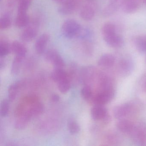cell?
<instances>
[{
  "label": "cell",
  "mask_w": 146,
  "mask_h": 146,
  "mask_svg": "<svg viewBox=\"0 0 146 146\" xmlns=\"http://www.w3.org/2000/svg\"><path fill=\"white\" fill-rule=\"evenodd\" d=\"M82 29L77 21L73 19H68L62 24L61 31L65 37L71 39L78 36Z\"/></svg>",
  "instance_id": "1"
},
{
  "label": "cell",
  "mask_w": 146,
  "mask_h": 146,
  "mask_svg": "<svg viewBox=\"0 0 146 146\" xmlns=\"http://www.w3.org/2000/svg\"><path fill=\"white\" fill-rule=\"evenodd\" d=\"M115 95L114 87L102 90L94 96L92 101L94 105L104 106L112 100Z\"/></svg>",
  "instance_id": "2"
},
{
  "label": "cell",
  "mask_w": 146,
  "mask_h": 146,
  "mask_svg": "<svg viewBox=\"0 0 146 146\" xmlns=\"http://www.w3.org/2000/svg\"><path fill=\"white\" fill-rule=\"evenodd\" d=\"M135 108L134 105L131 102H125L118 105L113 108V116L117 119H125L134 111Z\"/></svg>",
  "instance_id": "3"
},
{
  "label": "cell",
  "mask_w": 146,
  "mask_h": 146,
  "mask_svg": "<svg viewBox=\"0 0 146 146\" xmlns=\"http://www.w3.org/2000/svg\"><path fill=\"white\" fill-rule=\"evenodd\" d=\"M44 57L46 60L52 64L54 69H64L65 66L64 60L54 49H50L47 51Z\"/></svg>",
  "instance_id": "4"
},
{
  "label": "cell",
  "mask_w": 146,
  "mask_h": 146,
  "mask_svg": "<svg viewBox=\"0 0 146 146\" xmlns=\"http://www.w3.org/2000/svg\"><path fill=\"white\" fill-rule=\"evenodd\" d=\"M39 31V26L36 22L29 24L22 31L20 38L23 41L29 42L36 37Z\"/></svg>",
  "instance_id": "5"
},
{
  "label": "cell",
  "mask_w": 146,
  "mask_h": 146,
  "mask_svg": "<svg viewBox=\"0 0 146 146\" xmlns=\"http://www.w3.org/2000/svg\"><path fill=\"white\" fill-rule=\"evenodd\" d=\"M91 117L95 121L107 120L108 117V110L104 106L94 105L90 111Z\"/></svg>",
  "instance_id": "6"
},
{
  "label": "cell",
  "mask_w": 146,
  "mask_h": 146,
  "mask_svg": "<svg viewBox=\"0 0 146 146\" xmlns=\"http://www.w3.org/2000/svg\"><path fill=\"white\" fill-rule=\"evenodd\" d=\"M104 41L107 44L113 48H120L124 45V40L122 36L117 33L103 36Z\"/></svg>",
  "instance_id": "7"
},
{
  "label": "cell",
  "mask_w": 146,
  "mask_h": 146,
  "mask_svg": "<svg viewBox=\"0 0 146 146\" xmlns=\"http://www.w3.org/2000/svg\"><path fill=\"white\" fill-rule=\"evenodd\" d=\"M32 117V115L28 110L19 113L15 121V126L16 129L19 130L25 129Z\"/></svg>",
  "instance_id": "8"
},
{
  "label": "cell",
  "mask_w": 146,
  "mask_h": 146,
  "mask_svg": "<svg viewBox=\"0 0 146 146\" xmlns=\"http://www.w3.org/2000/svg\"><path fill=\"white\" fill-rule=\"evenodd\" d=\"M50 36L48 34L44 33L37 38L35 43V49L38 54L43 53L49 42Z\"/></svg>",
  "instance_id": "9"
},
{
  "label": "cell",
  "mask_w": 146,
  "mask_h": 146,
  "mask_svg": "<svg viewBox=\"0 0 146 146\" xmlns=\"http://www.w3.org/2000/svg\"><path fill=\"white\" fill-rule=\"evenodd\" d=\"M135 142L141 145L146 141V133L143 128L135 125L132 132L130 134Z\"/></svg>",
  "instance_id": "10"
},
{
  "label": "cell",
  "mask_w": 146,
  "mask_h": 146,
  "mask_svg": "<svg viewBox=\"0 0 146 146\" xmlns=\"http://www.w3.org/2000/svg\"><path fill=\"white\" fill-rule=\"evenodd\" d=\"M121 0H109L108 4L102 10V15L108 17L113 15L120 7Z\"/></svg>",
  "instance_id": "11"
},
{
  "label": "cell",
  "mask_w": 146,
  "mask_h": 146,
  "mask_svg": "<svg viewBox=\"0 0 146 146\" xmlns=\"http://www.w3.org/2000/svg\"><path fill=\"white\" fill-rule=\"evenodd\" d=\"M138 0H121L120 7L122 11L126 13H131L138 9Z\"/></svg>",
  "instance_id": "12"
},
{
  "label": "cell",
  "mask_w": 146,
  "mask_h": 146,
  "mask_svg": "<svg viewBox=\"0 0 146 146\" xmlns=\"http://www.w3.org/2000/svg\"><path fill=\"white\" fill-rule=\"evenodd\" d=\"M135 125L131 121L125 119H119L117 123L116 127L122 133L130 134L135 128Z\"/></svg>",
  "instance_id": "13"
},
{
  "label": "cell",
  "mask_w": 146,
  "mask_h": 146,
  "mask_svg": "<svg viewBox=\"0 0 146 146\" xmlns=\"http://www.w3.org/2000/svg\"><path fill=\"white\" fill-rule=\"evenodd\" d=\"M95 70L92 66L85 67L82 69L81 71V79L85 85H88V84L91 82L95 76Z\"/></svg>",
  "instance_id": "14"
},
{
  "label": "cell",
  "mask_w": 146,
  "mask_h": 146,
  "mask_svg": "<svg viewBox=\"0 0 146 146\" xmlns=\"http://www.w3.org/2000/svg\"><path fill=\"white\" fill-rule=\"evenodd\" d=\"M115 59L112 54H105L100 57L98 60V64L103 68H110L115 64Z\"/></svg>",
  "instance_id": "15"
},
{
  "label": "cell",
  "mask_w": 146,
  "mask_h": 146,
  "mask_svg": "<svg viewBox=\"0 0 146 146\" xmlns=\"http://www.w3.org/2000/svg\"><path fill=\"white\" fill-rule=\"evenodd\" d=\"M95 11L93 6L90 4H86L81 9L80 16L85 21H90L94 18Z\"/></svg>",
  "instance_id": "16"
},
{
  "label": "cell",
  "mask_w": 146,
  "mask_h": 146,
  "mask_svg": "<svg viewBox=\"0 0 146 146\" xmlns=\"http://www.w3.org/2000/svg\"><path fill=\"white\" fill-rule=\"evenodd\" d=\"M11 49L16 56L25 58L27 53L26 47L20 42L14 41L11 44Z\"/></svg>",
  "instance_id": "17"
},
{
  "label": "cell",
  "mask_w": 146,
  "mask_h": 146,
  "mask_svg": "<svg viewBox=\"0 0 146 146\" xmlns=\"http://www.w3.org/2000/svg\"><path fill=\"white\" fill-rule=\"evenodd\" d=\"M77 0L71 3L60 5L58 9V11L63 15H68L73 13L77 7Z\"/></svg>",
  "instance_id": "18"
},
{
  "label": "cell",
  "mask_w": 146,
  "mask_h": 146,
  "mask_svg": "<svg viewBox=\"0 0 146 146\" xmlns=\"http://www.w3.org/2000/svg\"><path fill=\"white\" fill-rule=\"evenodd\" d=\"M15 23V25L18 28H25L28 26L30 23V19L27 13H17Z\"/></svg>",
  "instance_id": "19"
},
{
  "label": "cell",
  "mask_w": 146,
  "mask_h": 146,
  "mask_svg": "<svg viewBox=\"0 0 146 146\" xmlns=\"http://www.w3.org/2000/svg\"><path fill=\"white\" fill-rule=\"evenodd\" d=\"M133 67V64L131 60L128 59L121 60L119 64V69L120 72L125 75L130 73L132 70Z\"/></svg>",
  "instance_id": "20"
},
{
  "label": "cell",
  "mask_w": 146,
  "mask_h": 146,
  "mask_svg": "<svg viewBox=\"0 0 146 146\" xmlns=\"http://www.w3.org/2000/svg\"><path fill=\"white\" fill-rule=\"evenodd\" d=\"M136 48L140 52L146 53V35L138 36L134 40Z\"/></svg>",
  "instance_id": "21"
},
{
  "label": "cell",
  "mask_w": 146,
  "mask_h": 146,
  "mask_svg": "<svg viewBox=\"0 0 146 146\" xmlns=\"http://www.w3.org/2000/svg\"><path fill=\"white\" fill-rule=\"evenodd\" d=\"M57 83L58 89L62 94L67 93L70 88V80L69 76L60 79Z\"/></svg>",
  "instance_id": "22"
},
{
  "label": "cell",
  "mask_w": 146,
  "mask_h": 146,
  "mask_svg": "<svg viewBox=\"0 0 146 146\" xmlns=\"http://www.w3.org/2000/svg\"><path fill=\"white\" fill-rule=\"evenodd\" d=\"M24 59V58L23 57L15 56L12 64L11 69L12 74L17 75L19 73Z\"/></svg>",
  "instance_id": "23"
},
{
  "label": "cell",
  "mask_w": 146,
  "mask_h": 146,
  "mask_svg": "<svg viewBox=\"0 0 146 146\" xmlns=\"http://www.w3.org/2000/svg\"><path fill=\"white\" fill-rule=\"evenodd\" d=\"M44 107L41 102H35L32 104L29 109H28L32 117L41 114L44 111Z\"/></svg>",
  "instance_id": "24"
},
{
  "label": "cell",
  "mask_w": 146,
  "mask_h": 146,
  "mask_svg": "<svg viewBox=\"0 0 146 146\" xmlns=\"http://www.w3.org/2000/svg\"><path fill=\"white\" fill-rule=\"evenodd\" d=\"M19 83L16 82L10 85L8 90V97L10 101L14 100L19 89Z\"/></svg>",
  "instance_id": "25"
},
{
  "label": "cell",
  "mask_w": 146,
  "mask_h": 146,
  "mask_svg": "<svg viewBox=\"0 0 146 146\" xmlns=\"http://www.w3.org/2000/svg\"><path fill=\"white\" fill-rule=\"evenodd\" d=\"M81 94L82 97L86 101L92 100L94 96L93 90L89 85H85L82 88Z\"/></svg>",
  "instance_id": "26"
},
{
  "label": "cell",
  "mask_w": 146,
  "mask_h": 146,
  "mask_svg": "<svg viewBox=\"0 0 146 146\" xmlns=\"http://www.w3.org/2000/svg\"><path fill=\"white\" fill-rule=\"evenodd\" d=\"M68 76V73L64 69H54L51 74V78L53 81L57 83L60 79Z\"/></svg>",
  "instance_id": "27"
},
{
  "label": "cell",
  "mask_w": 146,
  "mask_h": 146,
  "mask_svg": "<svg viewBox=\"0 0 146 146\" xmlns=\"http://www.w3.org/2000/svg\"><path fill=\"white\" fill-rule=\"evenodd\" d=\"M102 32L103 36H106L117 33V30L114 24L112 23H107L102 26Z\"/></svg>",
  "instance_id": "28"
},
{
  "label": "cell",
  "mask_w": 146,
  "mask_h": 146,
  "mask_svg": "<svg viewBox=\"0 0 146 146\" xmlns=\"http://www.w3.org/2000/svg\"><path fill=\"white\" fill-rule=\"evenodd\" d=\"M11 52V45L5 40H1L0 41V57H5Z\"/></svg>",
  "instance_id": "29"
},
{
  "label": "cell",
  "mask_w": 146,
  "mask_h": 146,
  "mask_svg": "<svg viewBox=\"0 0 146 146\" xmlns=\"http://www.w3.org/2000/svg\"><path fill=\"white\" fill-rule=\"evenodd\" d=\"M12 24L11 18L9 13H5L0 19V28L2 30L9 29Z\"/></svg>",
  "instance_id": "30"
},
{
  "label": "cell",
  "mask_w": 146,
  "mask_h": 146,
  "mask_svg": "<svg viewBox=\"0 0 146 146\" xmlns=\"http://www.w3.org/2000/svg\"><path fill=\"white\" fill-rule=\"evenodd\" d=\"M31 0H19L17 13H26L31 5Z\"/></svg>",
  "instance_id": "31"
},
{
  "label": "cell",
  "mask_w": 146,
  "mask_h": 146,
  "mask_svg": "<svg viewBox=\"0 0 146 146\" xmlns=\"http://www.w3.org/2000/svg\"><path fill=\"white\" fill-rule=\"evenodd\" d=\"M68 129L70 133L72 134H76L80 131V127L78 123L74 119H70L68 121Z\"/></svg>",
  "instance_id": "32"
},
{
  "label": "cell",
  "mask_w": 146,
  "mask_h": 146,
  "mask_svg": "<svg viewBox=\"0 0 146 146\" xmlns=\"http://www.w3.org/2000/svg\"><path fill=\"white\" fill-rule=\"evenodd\" d=\"M10 100H4L1 102L0 113L1 117H5L8 115L10 109Z\"/></svg>",
  "instance_id": "33"
},
{
  "label": "cell",
  "mask_w": 146,
  "mask_h": 146,
  "mask_svg": "<svg viewBox=\"0 0 146 146\" xmlns=\"http://www.w3.org/2000/svg\"><path fill=\"white\" fill-rule=\"evenodd\" d=\"M52 1L55 3L60 4V5H63L71 3L76 0H52Z\"/></svg>",
  "instance_id": "34"
},
{
  "label": "cell",
  "mask_w": 146,
  "mask_h": 146,
  "mask_svg": "<svg viewBox=\"0 0 146 146\" xmlns=\"http://www.w3.org/2000/svg\"><path fill=\"white\" fill-rule=\"evenodd\" d=\"M51 99L53 102H57L59 101L60 97L57 94H53L52 95Z\"/></svg>",
  "instance_id": "35"
},
{
  "label": "cell",
  "mask_w": 146,
  "mask_h": 146,
  "mask_svg": "<svg viewBox=\"0 0 146 146\" xmlns=\"http://www.w3.org/2000/svg\"><path fill=\"white\" fill-rule=\"evenodd\" d=\"M143 88L144 90V91L146 92V82L144 83V84L143 85Z\"/></svg>",
  "instance_id": "36"
},
{
  "label": "cell",
  "mask_w": 146,
  "mask_h": 146,
  "mask_svg": "<svg viewBox=\"0 0 146 146\" xmlns=\"http://www.w3.org/2000/svg\"><path fill=\"white\" fill-rule=\"evenodd\" d=\"M143 1H144V3L146 5V0H143Z\"/></svg>",
  "instance_id": "37"
},
{
  "label": "cell",
  "mask_w": 146,
  "mask_h": 146,
  "mask_svg": "<svg viewBox=\"0 0 146 146\" xmlns=\"http://www.w3.org/2000/svg\"></svg>",
  "instance_id": "38"
}]
</instances>
